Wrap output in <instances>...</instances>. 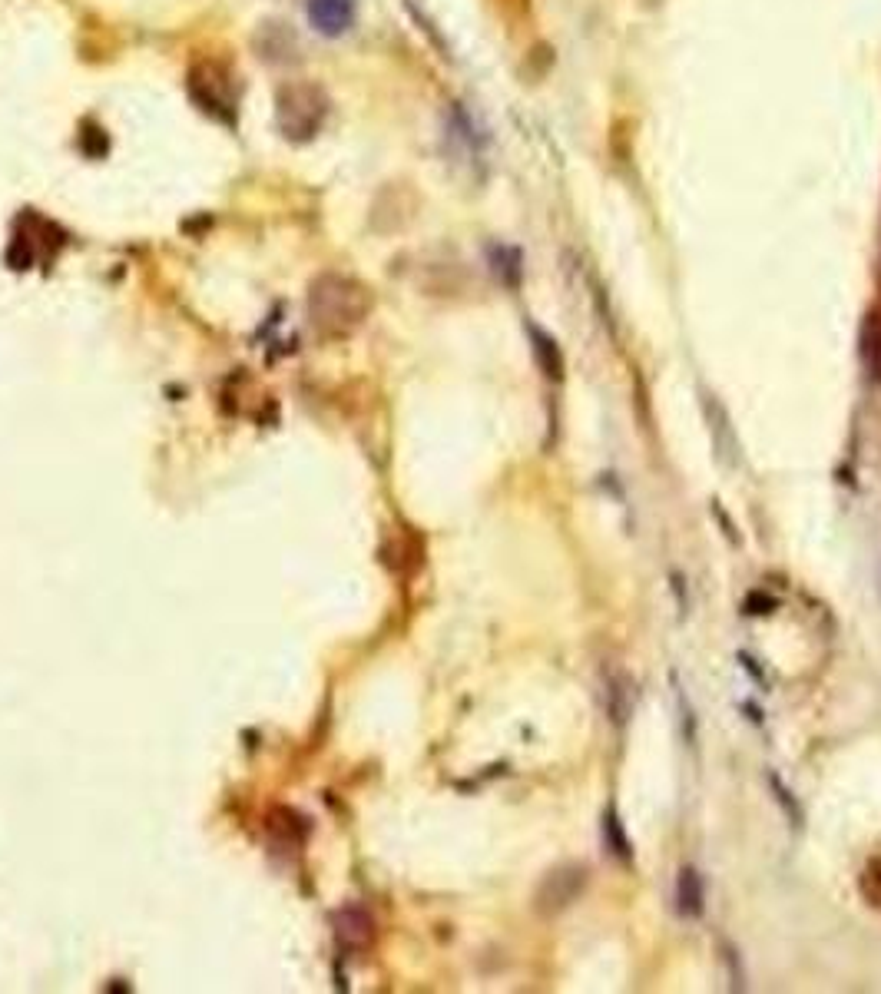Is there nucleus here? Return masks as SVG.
<instances>
[{
    "mask_svg": "<svg viewBox=\"0 0 881 994\" xmlns=\"http://www.w3.org/2000/svg\"><path fill=\"white\" fill-rule=\"evenodd\" d=\"M328 116V97L315 83H285L275 93V123L285 140L305 143L322 130Z\"/></svg>",
    "mask_w": 881,
    "mask_h": 994,
    "instance_id": "nucleus-1",
    "label": "nucleus"
},
{
    "mask_svg": "<svg viewBox=\"0 0 881 994\" xmlns=\"http://www.w3.org/2000/svg\"><path fill=\"white\" fill-rule=\"evenodd\" d=\"M309 309H312L315 325H322L328 332H348L352 325L362 322V315L368 312V295L362 285H355L352 279L325 276L312 289Z\"/></svg>",
    "mask_w": 881,
    "mask_h": 994,
    "instance_id": "nucleus-2",
    "label": "nucleus"
},
{
    "mask_svg": "<svg viewBox=\"0 0 881 994\" xmlns=\"http://www.w3.org/2000/svg\"><path fill=\"white\" fill-rule=\"evenodd\" d=\"M590 882V869L583 862H564L557 869H550L540 882L537 895H534V908L540 915H560L577 902V898L587 892Z\"/></svg>",
    "mask_w": 881,
    "mask_h": 994,
    "instance_id": "nucleus-3",
    "label": "nucleus"
},
{
    "mask_svg": "<svg viewBox=\"0 0 881 994\" xmlns=\"http://www.w3.org/2000/svg\"><path fill=\"white\" fill-rule=\"evenodd\" d=\"M189 93L199 103V110L212 113L216 120L232 123V110H236V90H232V77L219 63H199L189 73Z\"/></svg>",
    "mask_w": 881,
    "mask_h": 994,
    "instance_id": "nucleus-4",
    "label": "nucleus"
},
{
    "mask_svg": "<svg viewBox=\"0 0 881 994\" xmlns=\"http://www.w3.org/2000/svg\"><path fill=\"white\" fill-rule=\"evenodd\" d=\"M358 0H309V20L322 37H342L355 27Z\"/></svg>",
    "mask_w": 881,
    "mask_h": 994,
    "instance_id": "nucleus-5",
    "label": "nucleus"
},
{
    "mask_svg": "<svg viewBox=\"0 0 881 994\" xmlns=\"http://www.w3.org/2000/svg\"><path fill=\"white\" fill-rule=\"evenodd\" d=\"M703 411H706V421H709V431H713V444H716V454L719 461H726L729 468L739 464V438H736V428L729 425V415L719 401L709 395H703Z\"/></svg>",
    "mask_w": 881,
    "mask_h": 994,
    "instance_id": "nucleus-6",
    "label": "nucleus"
},
{
    "mask_svg": "<svg viewBox=\"0 0 881 994\" xmlns=\"http://www.w3.org/2000/svg\"><path fill=\"white\" fill-rule=\"evenodd\" d=\"M703 908H706V888L703 879L693 865L679 869L676 875V912L683 918H703Z\"/></svg>",
    "mask_w": 881,
    "mask_h": 994,
    "instance_id": "nucleus-7",
    "label": "nucleus"
},
{
    "mask_svg": "<svg viewBox=\"0 0 881 994\" xmlns=\"http://www.w3.org/2000/svg\"><path fill=\"white\" fill-rule=\"evenodd\" d=\"M607 710H610V723L623 726L633 713V683L626 673H607Z\"/></svg>",
    "mask_w": 881,
    "mask_h": 994,
    "instance_id": "nucleus-8",
    "label": "nucleus"
},
{
    "mask_svg": "<svg viewBox=\"0 0 881 994\" xmlns=\"http://www.w3.org/2000/svg\"><path fill=\"white\" fill-rule=\"evenodd\" d=\"M603 842H607V852L613 859L623 865H633V839L626 835L617 806H607V812H603Z\"/></svg>",
    "mask_w": 881,
    "mask_h": 994,
    "instance_id": "nucleus-9",
    "label": "nucleus"
},
{
    "mask_svg": "<svg viewBox=\"0 0 881 994\" xmlns=\"http://www.w3.org/2000/svg\"><path fill=\"white\" fill-rule=\"evenodd\" d=\"M530 342H534V358H537V365L544 368V375L550 382H560V378H564V352H560L557 338H550L544 329H534V325H530Z\"/></svg>",
    "mask_w": 881,
    "mask_h": 994,
    "instance_id": "nucleus-10",
    "label": "nucleus"
},
{
    "mask_svg": "<svg viewBox=\"0 0 881 994\" xmlns=\"http://www.w3.org/2000/svg\"><path fill=\"white\" fill-rule=\"evenodd\" d=\"M670 680H673V693H676V710H679V726H683V739H686V746H693L696 743V713H693V706H689V696L683 690V683H679V673H673Z\"/></svg>",
    "mask_w": 881,
    "mask_h": 994,
    "instance_id": "nucleus-11",
    "label": "nucleus"
},
{
    "mask_svg": "<svg viewBox=\"0 0 881 994\" xmlns=\"http://www.w3.org/2000/svg\"><path fill=\"white\" fill-rule=\"evenodd\" d=\"M769 786H772V796H776L779 799V806H782V812H785V816H789V822H792V829H802V822H805V816H802V809H799V802H795V796H792V789L789 786H785V782L776 776V773H769Z\"/></svg>",
    "mask_w": 881,
    "mask_h": 994,
    "instance_id": "nucleus-12",
    "label": "nucleus"
},
{
    "mask_svg": "<svg viewBox=\"0 0 881 994\" xmlns=\"http://www.w3.org/2000/svg\"><path fill=\"white\" fill-rule=\"evenodd\" d=\"M494 256H497V272H501V279L507 285H517L520 282V256H517V249H494Z\"/></svg>",
    "mask_w": 881,
    "mask_h": 994,
    "instance_id": "nucleus-13",
    "label": "nucleus"
},
{
    "mask_svg": "<svg viewBox=\"0 0 881 994\" xmlns=\"http://www.w3.org/2000/svg\"><path fill=\"white\" fill-rule=\"evenodd\" d=\"M779 604L772 600L769 594H762V590H752V594L746 597V613H772Z\"/></svg>",
    "mask_w": 881,
    "mask_h": 994,
    "instance_id": "nucleus-14",
    "label": "nucleus"
},
{
    "mask_svg": "<svg viewBox=\"0 0 881 994\" xmlns=\"http://www.w3.org/2000/svg\"><path fill=\"white\" fill-rule=\"evenodd\" d=\"M723 951H726V955H723V958L729 961V971H732V988H736V991H739V988H746V985H742V968H739V951H736V948H732V945H726Z\"/></svg>",
    "mask_w": 881,
    "mask_h": 994,
    "instance_id": "nucleus-15",
    "label": "nucleus"
},
{
    "mask_svg": "<svg viewBox=\"0 0 881 994\" xmlns=\"http://www.w3.org/2000/svg\"><path fill=\"white\" fill-rule=\"evenodd\" d=\"M713 511H716V517H719V524H723V527H726V534H729V541H732V544H739V534H736V524H732V521H729V517H726L723 511H719V504L713 507Z\"/></svg>",
    "mask_w": 881,
    "mask_h": 994,
    "instance_id": "nucleus-16",
    "label": "nucleus"
},
{
    "mask_svg": "<svg viewBox=\"0 0 881 994\" xmlns=\"http://www.w3.org/2000/svg\"><path fill=\"white\" fill-rule=\"evenodd\" d=\"M739 660H742V666H746V673H752V676H756L759 683H766V676H762V670L756 666V660H752V657H746V653H739Z\"/></svg>",
    "mask_w": 881,
    "mask_h": 994,
    "instance_id": "nucleus-17",
    "label": "nucleus"
}]
</instances>
